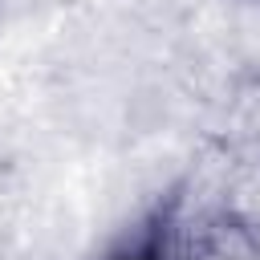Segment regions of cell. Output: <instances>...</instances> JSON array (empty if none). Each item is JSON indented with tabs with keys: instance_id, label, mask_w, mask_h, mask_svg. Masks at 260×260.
<instances>
[{
	"instance_id": "obj_1",
	"label": "cell",
	"mask_w": 260,
	"mask_h": 260,
	"mask_svg": "<svg viewBox=\"0 0 260 260\" xmlns=\"http://www.w3.org/2000/svg\"><path fill=\"white\" fill-rule=\"evenodd\" d=\"M175 248H179V203L167 199L154 211H146L106 252V260H175Z\"/></svg>"
}]
</instances>
